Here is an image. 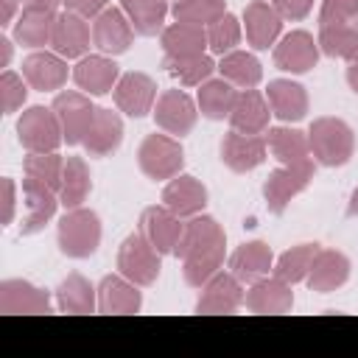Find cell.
<instances>
[{
    "instance_id": "26",
    "label": "cell",
    "mask_w": 358,
    "mask_h": 358,
    "mask_svg": "<svg viewBox=\"0 0 358 358\" xmlns=\"http://www.w3.org/2000/svg\"><path fill=\"white\" fill-rule=\"evenodd\" d=\"M266 101L271 106V115H277L282 123H296L308 115V92L302 84L291 78H274L266 87Z\"/></svg>"
},
{
    "instance_id": "48",
    "label": "cell",
    "mask_w": 358,
    "mask_h": 358,
    "mask_svg": "<svg viewBox=\"0 0 358 358\" xmlns=\"http://www.w3.org/2000/svg\"><path fill=\"white\" fill-rule=\"evenodd\" d=\"M62 6L67 11L81 14L84 20H95L103 8H109V0H62Z\"/></svg>"
},
{
    "instance_id": "17",
    "label": "cell",
    "mask_w": 358,
    "mask_h": 358,
    "mask_svg": "<svg viewBox=\"0 0 358 358\" xmlns=\"http://www.w3.org/2000/svg\"><path fill=\"white\" fill-rule=\"evenodd\" d=\"M67 62L59 53L48 50H34L31 56L22 59V76L31 90L36 92H53L67 84Z\"/></svg>"
},
{
    "instance_id": "30",
    "label": "cell",
    "mask_w": 358,
    "mask_h": 358,
    "mask_svg": "<svg viewBox=\"0 0 358 358\" xmlns=\"http://www.w3.org/2000/svg\"><path fill=\"white\" fill-rule=\"evenodd\" d=\"M266 145L274 154V159H280V165L313 162L310 159V145H308V131H299V129H291V126H277V129H268Z\"/></svg>"
},
{
    "instance_id": "40",
    "label": "cell",
    "mask_w": 358,
    "mask_h": 358,
    "mask_svg": "<svg viewBox=\"0 0 358 358\" xmlns=\"http://www.w3.org/2000/svg\"><path fill=\"white\" fill-rule=\"evenodd\" d=\"M319 255V243H299V246H291L285 249L277 263H274V274L285 282H302L313 266V257Z\"/></svg>"
},
{
    "instance_id": "24",
    "label": "cell",
    "mask_w": 358,
    "mask_h": 358,
    "mask_svg": "<svg viewBox=\"0 0 358 358\" xmlns=\"http://www.w3.org/2000/svg\"><path fill=\"white\" fill-rule=\"evenodd\" d=\"M350 280V257L338 249H319V255L313 257V266L305 277L308 288L316 294H330L336 288H341Z\"/></svg>"
},
{
    "instance_id": "27",
    "label": "cell",
    "mask_w": 358,
    "mask_h": 358,
    "mask_svg": "<svg viewBox=\"0 0 358 358\" xmlns=\"http://www.w3.org/2000/svg\"><path fill=\"white\" fill-rule=\"evenodd\" d=\"M268 117H271V106L266 95H260L257 90H241L229 112V126L243 134H263L268 129Z\"/></svg>"
},
{
    "instance_id": "12",
    "label": "cell",
    "mask_w": 358,
    "mask_h": 358,
    "mask_svg": "<svg viewBox=\"0 0 358 358\" xmlns=\"http://www.w3.org/2000/svg\"><path fill=\"white\" fill-rule=\"evenodd\" d=\"M266 154H268V145H266V137L260 134H243L232 129L221 140V162L235 173L255 171L257 165L266 162Z\"/></svg>"
},
{
    "instance_id": "23",
    "label": "cell",
    "mask_w": 358,
    "mask_h": 358,
    "mask_svg": "<svg viewBox=\"0 0 358 358\" xmlns=\"http://www.w3.org/2000/svg\"><path fill=\"white\" fill-rule=\"evenodd\" d=\"M137 288L140 285L126 280L120 271L106 274L98 285V313H117V316L137 313L143 308V294Z\"/></svg>"
},
{
    "instance_id": "2",
    "label": "cell",
    "mask_w": 358,
    "mask_h": 358,
    "mask_svg": "<svg viewBox=\"0 0 358 358\" xmlns=\"http://www.w3.org/2000/svg\"><path fill=\"white\" fill-rule=\"evenodd\" d=\"M59 249L62 255L73 257V260H84L90 255L98 252L101 246V218L95 210L90 207H73L64 210V215L59 218Z\"/></svg>"
},
{
    "instance_id": "8",
    "label": "cell",
    "mask_w": 358,
    "mask_h": 358,
    "mask_svg": "<svg viewBox=\"0 0 358 358\" xmlns=\"http://www.w3.org/2000/svg\"><path fill=\"white\" fill-rule=\"evenodd\" d=\"M50 109L56 112L59 123H62V134H64V143L67 145H81L90 123H92V115H95V106L90 101L87 92H78V90H64L53 98Z\"/></svg>"
},
{
    "instance_id": "11",
    "label": "cell",
    "mask_w": 358,
    "mask_h": 358,
    "mask_svg": "<svg viewBox=\"0 0 358 358\" xmlns=\"http://www.w3.org/2000/svg\"><path fill=\"white\" fill-rule=\"evenodd\" d=\"M243 282L232 271H218L201 285L196 313H235L243 305Z\"/></svg>"
},
{
    "instance_id": "13",
    "label": "cell",
    "mask_w": 358,
    "mask_h": 358,
    "mask_svg": "<svg viewBox=\"0 0 358 358\" xmlns=\"http://www.w3.org/2000/svg\"><path fill=\"white\" fill-rule=\"evenodd\" d=\"M319 42L308 31H291L274 45V67L285 73H308L319 62Z\"/></svg>"
},
{
    "instance_id": "5",
    "label": "cell",
    "mask_w": 358,
    "mask_h": 358,
    "mask_svg": "<svg viewBox=\"0 0 358 358\" xmlns=\"http://www.w3.org/2000/svg\"><path fill=\"white\" fill-rule=\"evenodd\" d=\"M17 140L25 151H59L62 123L50 106H28L17 120Z\"/></svg>"
},
{
    "instance_id": "42",
    "label": "cell",
    "mask_w": 358,
    "mask_h": 358,
    "mask_svg": "<svg viewBox=\"0 0 358 358\" xmlns=\"http://www.w3.org/2000/svg\"><path fill=\"white\" fill-rule=\"evenodd\" d=\"M22 173L28 179H36L59 190L64 173V157H59V151H28V157L22 159Z\"/></svg>"
},
{
    "instance_id": "4",
    "label": "cell",
    "mask_w": 358,
    "mask_h": 358,
    "mask_svg": "<svg viewBox=\"0 0 358 358\" xmlns=\"http://www.w3.org/2000/svg\"><path fill=\"white\" fill-rule=\"evenodd\" d=\"M137 165L154 182L173 179L182 171V165H185L182 143L173 134H157L154 131V134H148L140 143V148H137Z\"/></svg>"
},
{
    "instance_id": "37",
    "label": "cell",
    "mask_w": 358,
    "mask_h": 358,
    "mask_svg": "<svg viewBox=\"0 0 358 358\" xmlns=\"http://www.w3.org/2000/svg\"><path fill=\"white\" fill-rule=\"evenodd\" d=\"M120 8L131 20L140 36H157L165 31L168 3L165 0H120Z\"/></svg>"
},
{
    "instance_id": "38",
    "label": "cell",
    "mask_w": 358,
    "mask_h": 358,
    "mask_svg": "<svg viewBox=\"0 0 358 358\" xmlns=\"http://www.w3.org/2000/svg\"><path fill=\"white\" fill-rule=\"evenodd\" d=\"M218 70H221V78H227L229 84H235V87H241V90H255V87L260 84V78H263L260 62H257L252 53L238 50V48L221 56Z\"/></svg>"
},
{
    "instance_id": "35",
    "label": "cell",
    "mask_w": 358,
    "mask_h": 358,
    "mask_svg": "<svg viewBox=\"0 0 358 358\" xmlns=\"http://www.w3.org/2000/svg\"><path fill=\"white\" fill-rule=\"evenodd\" d=\"M59 11H34V8H22V14L14 22V39L25 48H42L50 45L53 36V22H56Z\"/></svg>"
},
{
    "instance_id": "7",
    "label": "cell",
    "mask_w": 358,
    "mask_h": 358,
    "mask_svg": "<svg viewBox=\"0 0 358 358\" xmlns=\"http://www.w3.org/2000/svg\"><path fill=\"white\" fill-rule=\"evenodd\" d=\"M154 123L173 137H185L193 131L199 120V103L185 90H165L154 103Z\"/></svg>"
},
{
    "instance_id": "53",
    "label": "cell",
    "mask_w": 358,
    "mask_h": 358,
    "mask_svg": "<svg viewBox=\"0 0 358 358\" xmlns=\"http://www.w3.org/2000/svg\"><path fill=\"white\" fill-rule=\"evenodd\" d=\"M8 62H11V42L3 36L0 39V67H8Z\"/></svg>"
},
{
    "instance_id": "47",
    "label": "cell",
    "mask_w": 358,
    "mask_h": 358,
    "mask_svg": "<svg viewBox=\"0 0 358 358\" xmlns=\"http://www.w3.org/2000/svg\"><path fill=\"white\" fill-rule=\"evenodd\" d=\"M271 6L277 8V14L282 20H291V22H299L310 14L313 8V0H271Z\"/></svg>"
},
{
    "instance_id": "1",
    "label": "cell",
    "mask_w": 358,
    "mask_h": 358,
    "mask_svg": "<svg viewBox=\"0 0 358 358\" xmlns=\"http://www.w3.org/2000/svg\"><path fill=\"white\" fill-rule=\"evenodd\" d=\"M310 157L324 168L347 165L355 151V134L341 117H316L308 129Z\"/></svg>"
},
{
    "instance_id": "39",
    "label": "cell",
    "mask_w": 358,
    "mask_h": 358,
    "mask_svg": "<svg viewBox=\"0 0 358 358\" xmlns=\"http://www.w3.org/2000/svg\"><path fill=\"white\" fill-rule=\"evenodd\" d=\"M319 50L333 59L355 62L358 59V28L355 25H324L319 28Z\"/></svg>"
},
{
    "instance_id": "46",
    "label": "cell",
    "mask_w": 358,
    "mask_h": 358,
    "mask_svg": "<svg viewBox=\"0 0 358 358\" xmlns=\"http://www.w3.org/2000/svg\"><path fill=\"white\" fill-rule=\"evenodd\" d=\"M324 25H358V0H322L319 28Z\"/></svg>"
},
{
    "instance_id": "49",
    "label": "cell",
    "mask_w": 358,
    "mask_h": 358,
    "mask_svg": "<svg viewBox=\"0 0 358 358\" xmlns=\"http://www.w3.org/2000/svg\"><path fill=\"white\" fill-rule=\"evenodd\" d=\"M0 185H3V215H0V221L11 224L14 221V207H17V185H14L11 176H3Z\"/></svg>"
},
{
    "instance_id": "15",
    "label": "cell",
    "mask_w": 358,
    "mask_h": 358,
    "mask_svg": "<svg viewBox=\"0 0 358 358\" xmlns=\"http://www.w3.org/2000/svg\"><path fill=\"white\" fill-rule=\"evenodd\" d=\"M182 229H185V221L176 213H171L165 204L145 207L140 215V232L151 241V246L159 255H173V249L182 238Z\"/></svg>"
},
{
    "instance_id": "54",
    "label": "cell",
    "mask_w": 358,
    "mask_h": 358,
    "mask_svg": "<svg viewBox=\"0 0 358 358\" xmlns=\"http://www.w3.org/2000/svg\"><path fill=\"white\" fill-rule=\"evenodd\" d=\"M347 215H358V187L352 190L350 196V204H347Z\"/></svg>"
},
{
    "instance_id": "36",
    "label": "cell",
    "mask_w": 358,
    "mask_h": 358,
    "mask_svg": "<svg viewBox=\"0 0 358 358\" xmlns=\"http://www.w3.org/2000/svg\"><path fill=\"white\" fill-rule=\"evenodd\" d=\"M162 67L182 87H201L213 76V70H218V64L207 53H196V56H165Z\"/></svg>"
},
{
    "instance_id": "21",
    "label": "cell",
    "mask_w": 358,
    "mask_h": 358,
    "mask_svg": "<svg viewBox=\"0 0 358 358\" xmlns=\"http://www.w3.org/2000/svg\"><path fill=\"white\" fill-rule=\"evenodd\" d=\"M243 28H246V42L255 50H268V45H274L282 31V17L271 3L252 0L243 8Z\"/></svg>"
},
{
    "instance_id": "16",
    "label": "cell",
    "mask_w": 358,
    "mask_h": 358,
    "mask_svg": "<svg viewBox=\"0 0 358 358\" xmlns=\"http://www.w3.org/2000/svg\"><path fill=\"white\" fill-rule=\"evenodd\" d=\"M90 25L81 14L76 11H59L56 22H53V36H50V48L53 53L64 56V59H81L90 50Z\"/></svg>"
},
{
    "instance_id": "19",
    "label": "cell",
    "mask_w": 358,
    "mask_h": 358,
    "mask_svg": "<svg viewBox=\"0 0 358 358\" xmlns=\"http://www.w3.org/2000/svg\"><path fill=\"white\" fill-rule=\"evenodd\" d=\"M73 81L87 92V95H106L115 90L120 81V70L112 56L95 53V56H81L78 64L73 67Z\"/></svg>"
},
{
    "instance_id": "29",
    "label": "cell",
    "mask_w": 358,
    "mask_h": 358,
    "mask_svg": "<svg viewBox=\"0 0 358 358\" xmlns=\"http://www.w3.org/2000/svg\"><path fill=\"white\" fill-rule=\"evenodd\" d=\"M218 243H227V235H224V227L213 218V215H193L185 221V229H182V238L173 249L176 257H190L201 249H210V246H218Z\"/></svg>"
},
{
    "instance_id": "51",
    "label": "cell",
    "mask_w": 358,
    "mask_h": 358,
    "mask_svg": "<svg viewBox=\"0 0 358 358\" xmlns=\"http://www.w3.org/2000/svg\"><path fill=\"white\" fill-rule=\"evenodd\" d=\"M62 0H22V8H34V11H56Z\"/></svg>"
},
{
    "instance_id": "9",
    "label": "cell",
    "mask_w": 358,
    "mask_h": 358,
    "mask_svg": "<svg viewBox=\"0 0 358 358\" xmlns=\"http://www.w3.org/2000/svg\"><path fill=\"white\" fill-rule=\"evenodd\" d=\"M134 34L137 31H134V25H131V20L126 17L123 8L109 6L92 20V45L106 56L126 53L134 42Z\"/></svg>"
},
{
    "instance_id": "32",
    "label": "cell",
    "mask_w": 358,
    "mask_h": 358,
    "mask_svg": "<svg viewBox=\"0 0 358 358\" xmlns=\"http://www.w3.org/2000/svg\"><path fill=\"white\" fill-rule=\"evenodd\" d=\"M56 308L62 313H95L98 310V291L84 274H67L56 288Z\"/></svg>"
},
{
    "instance_id": "6",
    "label": "cell",
    "mask_w": 358,
    "mask_h": 358,
    "mask_svg": "<svg viewBox=\"0 0 358 358\" xmlns=\"http://www.w3.org/2000/svg\"><path fill=\"white\" fill-rule=\"evenodd\" d=\"M313 179V162H302V165H280L277 171H271L263 182V199L268 213L280 215L285 213V207L291 204L294 196H299Z\"/></svg>"
},
{
    "instance_id": "28",
    "label": "cell",
    "mask_w": 358,
    "mask_h": 358,
    "mask_svg": "<svg viewBox=\"0 0 358 358\" xmlns=\"http://www.w3.org/2000/svg\"><path fill=\"white\" fill-rule=\"evenodd\" d=\"M229 271L241 280V282H255L260 277H266L274 268V255L271 246L266 241H246L241 243L232 255H229Z\"/></svg>"
},
{
    "instance_id": "44",
    "label": "cell",
    "mask_w": 358,
    "mask_h": 358,
    "mask_svg": "<svg viewBox=\"0 0 358 358\" xmlns=\"http://www.w3.org/2000/svg\"><path fill=\"white\" fill-rule=\"evenodd\" d=\"M241 36H243V28H241V20L232 17L229 11L215 20L213 25H207V42H210V50L224 56L229 50H235L241 45Z\"/></svg>"
},
{
    "instance_id": "22",
    "label": "cell",
    "mask_w": 358,
    "mask_h": 358,
    "mask_svg": "<svg viewBox=\"0 0 358 358\" xmlns=\"http://www.w3.org/2000/svg\"><path fill=\"white\" fill-rule=\"evenodd\" d=\"M123 143V120L117 112L112 109H103V106H95V115H92V123L81 140L84 151L90 157H109L112 151H117V145Z\"/></svg>"
},
{
    "instance_id": "25",
    "label": "cell",
    "mask_w": 358,
    "mask_h": 358,
    "mask_svg": "<svg viewBox=\"0 0 358 358\" xmlns=\"http://www.w3.org/2000/svg\"><path fill=\"white\" fill-rule=\"evenodd\" d=\"M0 313H50L48 291L31 285L28 280H3L0 282Z\"/></svg>"
},
{
    "instance_id": "20",
    "label": "cell",
    "mask_w": 358,
    "mask_h": 358,
    "mask_svg": "<svg viewBox=\"0 0 358 358\" xmlns=\"http://www.w3.org/2000/svg\"><path fill=\"white\" fill-rule=\"evenodd\" d=\"M243 305L252 310V313H288L294 308V291H291V282L280 280L277 274L274 277H260L249 285L246 296H243Z\"/></svg>"
},
{
    "instance_id": "31",
    "label": "cell",
    "mask_w": 358,
    "mask_h": 358,
    "mask_svg": "<svg viewBox=\"0 0 358 358\" xmlns=\"http://www.w3.org/2000/svg\"><path fill=\"white\" fill-rule=\"evenodd\" d=\"M159 45H162L165 56H196V53H204L210 48L207 28L179 22V20L165 25V31L159 34Z\"/></svg>"
},
{
    "instance_id": "33",
    "label": "cell",
    "mask_w": 358,
    "mask_h": 358,
    "mask_svg": "<svg viewBox=\"0 0 358 358\" xmlns=\"http://www.w3.org/2000/svg\"><path fill=\"white\" fill-rule=\"evenodd\" d=\"M90 190H92V176H90L87 162L81 157H67L64 159L62 185H59V201H62V207L64 210L84 207Z\"/></svg>"
},
{
    "instance_id": "50",
    "label": "cell",
    "mask_w": 358,
    "mask_h": 358,
    "mask_svg": "<svg viewBox=\"0 0 358 358\" xmlns=\"http://www.w3.org/2000/svg\"><path fill=\"white\" fill-rule=\"evenodd\" d=\"M17 8H20V0H0V25H11Z\"/></svg>"
},
{
    "instance_id": "52",
    "label": "cell",
    "mask_w": 358,
    "mask_h": 358,
    "mask_svg": "<svg viewBox=\"0 0 358 358\" xmlns=\"http://www.w3.org/2000/svg\"><path fill=\"white\" fill-rule=\"evenodd\" d=\"M347 84L352 92H358V59L350 62V67H347Z\"/></svg>"
},
{
    "instance_id": "18",
    "label": "cell",
    "mask_w": 358,
    "mask_h": 358,
    "mask_svg": "<svg viewBox=\"0 0 358 358\" xmlns=\"http://www.w3.org/2000/svg\"><path fill=\"white\" fill-rule=\"evenodd\" d=\"M162 204L179 218H193L207 207V187L190 173H176L162 187Z\"/></svg>"
},
{
    "instance_id": "45",
    "label": "cell",
    "mask_w": 358,
    "mask_h": 358,
    "mask_svg": "<svg viewBox=\"0 0 358 358\" xmlns=\"http://www.w3.org/2000/svg\"><path fill=\"white\" fill-rule=\"evenodd\" d=\"M28 98V81L25 76H17L14 70H3L0 76V101H3V112L14 115Z\"/></svg>"
},
{
    "instance_id": "3",
    "label": "cell",
    "mask_w": 358,
    "mask_h": 358,
    "mask_svg": "<svg viewBox=\"0 0 358 358\" xmlns=\"http://www.w3.org/2000/svg\"><path fill=\"white\" fill-rule=\"evenodd\" d=\"M162 255L151 246V241L137 229L131 235L123 238L120 249H117V271L131 280L134 285L145 288V285H154L157 277H159V268H162Z\"/></svg>"
},
{
    "instance_id": "10",
    "label": "cell",
    "mask_w": 358,
    "mask_h": 358,
    "mask_svg": "<svg viewBox=\"0 0 358 358\" xmlns=\"http://www.w3.org/2000/svg\"><path fill=\"white\" fill-rule=\"evenodd\" d=\"M112 98H115V106L129 117H145L148 112H154V103H157V81L148 73L129 70L115 84Z\"/></svg>"
},
{
    "instance_id": "41",
    "label": "cell",
    "mask_w": 358,
    "mask_h": 358,
    "mask_svg": "<svg viewBox=\"0 0 358 358\" xmlns=\"http://www.w3.org/2000/svg\"><path fill=\"white\" fill-rule=\"evenodd\" d=\"M224 246L227 243H218V246H210V249H201V252L185 257L182 260L185 282L193 285V288H201L213 274H218L221 266H224Z\"/></svg>"
},
{
    "instance_id": "14",
    "label": "cell",
    "mask_w": 358,
    "mask_h": 358,
    "mask_svg": "<svg viewBox=\"0 0 358 358\" xmlns=\"http://www.w3.org/2000/svg\"><path fill=\"white\" fill-rule=\"evenodd\" d=\"M22 196H25V218L20 224V235H36L56 215V207L62 204L59 190L25 176L22 179Z\"/></svg>"
},
{
    "instance_id": "34",
    "label": "cell",
    "mask_w": 358,
    "mask_h": 358,
    "mask_svg": "<svg viewBox=\"0 0 358 358\" xmlns=\"http://www.w3.org/2000/svg\"><path fill=\"white\" fill-rule=\"evenodd\" d=\"M235 98H238V90L235 84H229L227 78H207L201 87H199V95H196V103H199V112L210 120H224L229 117L232 106H235Z\"/></svg>"
},
{
    "instance_id": "43",
    "label": "cell",
    "mask_w": 358,
    "mask_h": 358,
    "mask_svg": "<svg viewBox=\"0 0 358 358\" xmlns=\"http://www.w3.org/2000/svg\"><path fill=\"white\" fill-rule=\"evenodd\" d=\"M173 20L179 22H190V25H213L215 20H221L227 14V0H176L171 6Z\"/></svg>"
}]
</instances>
